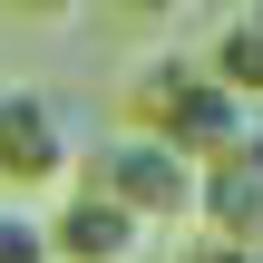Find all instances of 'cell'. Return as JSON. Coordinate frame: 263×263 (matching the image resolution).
<instances>
[{
	"label": "cell",
	"instance_id": "cell-5",
	"mask_svg": "<svg viewBox=\"0 0 263 263\" xmlns=\"http://www.w3.org/2000/svg\"><path fill=\"white\" fill-rule=\"evenodd\" d=\"M49 244H59V263H146V224L127 205H107V195L68 185L49 205Z\"/></svg>",
	"mask_w": 263,
	"mask_h": 263
},
{
	"label": "cell",
	"instance_id": "cell-6",
	"mask_svg": "<svg viewBox=\"0 0 263 263\" xmlns=\"http://www.w3.org/2000/svg\"><path fill=\"white\" fill-rule=\"evenodd\" d=\"M205 68L244 98V107H263V0H244L224 29H215V49H205Z\"/></svg>",
	"mask_w": 263,
	"mask_h": 263
},
{
	"label": "cell",
	"instance_id": "cell-7",
	"mask_svg": "<svg viewBox=\"0 0 263 263\" xmlns=\"http://www.w3.org/2000/svg\"><path fill=\"white\" fill-rule=\"evenodd\" d=\"M0 263H59L49 215H39V205H20V195H0Z\"/></svg>",
	"mask_w": 263,
	"mask_h": 263
},
{
	"label": "cell",
	"instance_id": "cell-1",
	"mask_svg": "<svg viewBox=\"0 0 263 263\" xmlns=\"http://www.w3.org/2000/svg\"><path fill=\"white\" fill-rule=\"evenodd\" d=\"M244 127H254V107H244L195 49H156V59L127 68V137H156V146H176L185 166H215Z\"/></svg>",
	"mask_w": 263,
	"mask_h": 263
},
{
	"label": "cell",
	"instance_id": "cell-2",
	"mask_svg": "<svg viewBox=\"0 0 263 263\" xmlns=\"http://www.w3.org/2000/svg\"><path fill=\"white\" fill-rule=\"evenodd\" d=\"M68 185L107 195V205H127L146 234H166V224H195V185H205V166H185V156L156 146V137H107V146L78 156Z\"/></svg>",
	"mask_w": 263,
	"mask_h": 263
},
{
	"label": "cell",
	"instance_id": "cell-4",
	"mask_svg": "<svg viewBox=\"0 0 263 263\" xmlns=\"http://www.w3.org/2000/svg\"><path fill=\"white\" fill-rule=\"evenodd\" d=\"M195 224H205L215 244H234V254H263V117L205 166V185H195Z\"/></svg>",
	"mask_w": 263,
	"mask_h": 263
},
{
	"label": "cell",
	"instance_id": "cell-8",
	"mask_svg": "<svg viewBox=\"0 0 263 263\" xmlns=\"http://www.w3.org/2000/svg\"><path fill=\"white\" fill-rule=\"evenodd\" d=\"M185 263H263V254H234V244H215V234H205V244H185Z\"/></svg>",
	"mask_w": 263,
	"mask_h": 263
},
{
	"label": "cell",
	"instance_id": "cell-3",
	"mask_svg": "<svg viewBox=\"0 0 263 263\" xmlns=\"http://www.w3.org/2000/svg\"><path fill=\"white\" fill-rule=\"evenodd\" d=\"M78 176V127H68V107L49 98V88H29V78H10L0 88V195H39V185H68Z\"/></svg>",
	"mask_w": 263,
	"mask_h": 263
},
{
	"label": "cell",
	"instance_id": "cell-9",
	"mask_svg": "<svg viewBox=\"0 0 263 263\" xmlns=\"http://www.w3.org/2000/svg\"><path fill=\"white\" fill-rule=\"evenodd\" d=\"M10 10H29V20H68L78 0H10Z\"/></svg>",
	"mask_w": 263,
	"mask_h": 263
}]
</instances>
